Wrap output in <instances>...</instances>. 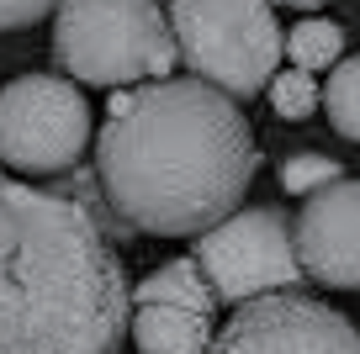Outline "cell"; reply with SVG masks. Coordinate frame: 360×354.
<instances>
[{"mask_svg":"<svg viewBox=\"0 0 360 354\" xmlns=\"http://www.w3.org/2000/svg\"><path fill=\"white\" fill-rule=\"evenodd\" d=\"M207 354H360V328L302 291H265L238 301Z\"/></svg>","mask_w":360,"mask_h":354,"instance_id":"cell-7","label":"cell"},{"mask_svg":"<svg viewBox=\"0 0 360 354\" xmlns=\"http://www.w3.org/2000/svg\"><path fill=\"white\" fill-rule=\"evenodd\" d=\"M58 0H0V32H16V27H32L43 16H53Z\"/></svg>","mask_w":360,"mask_h":354,"instance_id":"cell-14","label":"cell"},{"mask_svg":"<svg viewBox=\"0 0 360 354\" xmlns=\"http://www.w3.org/2000/svg\"><path fill=\"white\" fill-rule=\"evenodd\" d=\"M286 53H292V64L307 69V74L334 69V58L345 53V27L323 22V16H302V22L286 32Z\"/></svg>","mask_w":360,"mask_h":354,"instance_id":"cell-11","label":"cell"},{"mask_svg":"<svg viewBox=\"0 0 360 354\" xmlns=\"http://www.w3.org/2000/svg\"><path fill=\"white\" fill-rule=\"evenodd\" d=\"M259 143L228 90L207 79H143L106 106L96 185L127 232L196 238L244 201Z\"/></svg>","mask_w":360,"mask_h":354,"instance_id":"cell-1","label":"cell"},{"mask_svg":"<svg viewBox=\"0 0 360 354\" xmlns=\"http://www.w3.org/2000/svg\"><path fill=\"white\" fill-rule=\"evenodd\" d=\"M53 58L79 85H138L180 64L159 0H58Z\"/></svg>","mask_w":360,"mask_h":354,"instance_id":"cell-3","label":"cell"},{"mask_svg":"<svg viewBox=\"0 0 360 354\" xmlns=\"http://www.w3.org/2000/svg\"><path fill=\"white\" fill-rule=\"evenodd\" d=\"M212 312H217V296L207 286L202 265L196 259H169V265L148 270L138 280L127 333H133L138 354H207Z\"/></svg>","mask_w":360,"mask_h":354,"instance_id":"cell-8","label":"cell"},{"mask_svg":"<svg viewBox=\"0 0 360 354\" xmlns=\"http://www.w3.org/2000/svg\"><path fill=\"white\" fill-rule=\"evenodd\" d=\"M297 265L328 291H360V180L339 175L307 190L292 222Z\"/></svg>","mask_w":360,"mask_h":354,"instance_id":"cell-9","label":"cell"},{"mask_svg":"<svg viewBox=\"0 0 360 354\" xmlns=\"http://www.w3.org/2000/svg\"><path fill=\"white\" fill-rule=\"evenodd\" d=\"M165 16L180 64L233 100L265 90L281 69L286 37L270 0H165Z\"/></svg>","mask_w":360,"mask_h":354,"instance_id":"cell-4","label":"cell"},{"mask_svg":"<svg viewBox=\"0 0 360 354\" xmlns=\"http://www.w3.org/2000/svg\"><path fill=\"white\" fill-rule=\"evenodd\" d=\"M0 185H6V175H0Z\"/></svg>","mask_w":360,"mask_h":354,"instance_id":"cell-16","label":"cell"},{"mask_svg":"<svg viewBox=\"0 0 360 354\" xmlns=\"http://www.w3.org/2000/svg\"><path fill=\"white\" fill-rule=\"evenodd\" d=\"M281 6H302V11H313V6H328V0H281Z\"/></svg>","mask_w":360,"mask_h":354,"instance_id":"cell-15","label":"cell"},{"mask_svg":"<svg viewBox=\"0 0 360 354\" xmlns=\"http://www.w3.org/2000/svg\"><path fill=\"white\" fill-rule=\"evenodd\" d=\"M191 259L202 265L212 296L228 301V307L255 301L265 291H297L307 280L302 265H297L292 222L276 206H244V211L233 206L223 222L196 232Z\"/></svg>","mask_w":360,"mask_h":354,"instance_id":"cell-5","label":"cell"},{"mask_svg":"<svg viewBox=\"0 0 360 354\" xmlns=\"http://www.w3.org/2000/svg\"><path fill=\"white\" fill-rule=\"evenodd\" d=\"M90 148V106L58 74H22L0 90V159L22 175H64Z\"/></svg>","mask_w":360,"mask_h":354,"instance_id":"cell-6","label":"cell"},{"mask_svg":"<svg viewBox=\"0 0 360 354\" xmlns=\"http://www.w3.org/2000/svg\"><path fill=\"white\" fill-rule=\"evenodd\" d=\"M318 79L307 74V69H286V74H270V111L281 117V122H302V117H313L318 111Z\"/></svg>","mask_w":360,"mask_h":354,"instance_id":"cell-12","label":"cell"},{"mask_svg":"<svg viewBox=\"0 0 360 354\" xmlns=\"http://www.w3.org/2000/svg\"><path fill=\"white\" fill-rule=\"evenodd\" d=\"M339 175H345V164L328 159V154H313V148L281 159V190H286V196H307V190L328 185V180H339Z\"/></svg>","mask_w":360,"mask_h":354,"instance_id":"cell-13","label":"cell"},{"mask_svg":"<svg viewBox=\"0 0 360 354\" xmlns=\"http://www.w3.org/2000/svg\"><path fill=\"white\" fill-rule=\"evenodd\" d=\"M318 106L328 111V127H334L339 138L360 143V58H334Z\"/></svg>","mask_w":360,"mask_h":354,"instance_id":"cell-10","label":"cell"},{"mask_svg":"<svg viewBox=\"0 0 360 354\" xmlns=\"http://www.w3.org/2000/svg\"><path fill=\"white\" fill-rule=\"evenodd\" d=\"M127 275L90 196L0 185V354H117Z\"/></svg>","mask_w":360,"mask_h":354,"instance_id":"cell-2","label":"cell"}]
</instances>
